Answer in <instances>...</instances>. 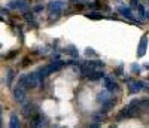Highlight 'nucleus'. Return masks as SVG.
<instances>
[{"instance_id":"25","label":"nucleus","mask_w":149,"mask_h":128,"mask_svg":"<svg viewBox=\"0 0 149 128\" xmlns=\"http://www.w3.org/2000/svg\"><path fill=\"white\" fill-rule=\"evenodd\" d=\"M146 18H148V19H149V10H148V12H146Z\"/></svg>"},{"instance_id":"11","label":"nucleus","mask_w":149,"mask_h":128,"mask_svg":"<svg viewBox=\"0 0 149 128\" xmlns=\"http://www.w3.org/2000/svg\"><path fill=\"white\" fill-rule=\"evenodd\" d=\"M103 78H104V73H103V72H94V73L90 76L91 81H100V79H103Z\"/></svg>"},{"instance_id":"17","label":"nucleus","mask_w":149,"mask_h":128,"mask_svg":"<svg viewBox=\"0 0 149 128\" xmlns=\"http://www.w3.org/2000/svg\"><path fill=\"white\" fill-rule=\"evenodd\" d=\"M69 51H70L72 57H74V58L78 57V51H76V48H74V46H69Z\"/></svg>"},{"instance_id":"26","label":"nucleus","mask_w":149,"mask_h":128,"mask_svg":"<svg viewBox=\"0 0 149 128\" xmlns=\"http://www.w3.org/2000/svg\"><path fill=\"white\" fill-rule=\"evenodd\" d=\"M70 2H78V0H70Z\"/></svg>"},{"instance_id":"3","label":"nucleus","mask_w":149,"mask_h":128,"mask_svg":"<svg viewBox=\"0 0 149 128\" xmlns=\"http://www.w3.org/2000/svg\"><path fill=\"white\" fill-rule=\"evenodd\" d=\"M146 46H148V36H142L139 48H137V57H143L146 52Z\"/></svg>"},{"instance_id":"8","label":"nucleus","mask_w":149,"mask_h":128,"mask_svg":"<svg viewBox=\"0 0 149 128\" xmlns=\"http://www.w3.org/2000/svg\"><path fill=\"white\" fill-rule=\"evenodd\" d=\"M42 122H45V116H43V115H42V113L34 115V118H33V121H31L33 127H40Z\"/></svg>"},{"instance_id":"7","label":"nucleus","mask_w":149,"mask_h":128,"mask_svg":"<svg viewBox=\"0 0 149 128\" xmlns=\"http://www.w3.org/2000/svg\"><path fill=\"white\" fill-rule=\"evenodd\" d=\"M8 8H19V9H26L27 8V2H24V0H14V2H10L8 5Z\"/></svg>"},{"instance_id":"18","label":"nucleus","mask_w":149,"mask_h":128,"mask_svg":"<svg viewBox=\"0 0 149 128\" xmlns=\"http://www.w3.org/2000/svg\"><path fill=\"white\" fill-rule=\"evenodd\" d=\"M137 9H139V14H140V17L143 18V17H146V14H145V8L142 6V5H139L137 6Z\"/></svg>"},{"instance_id":"13","label":"nucleus","mask_w":149,"mask_h":128,"mask_svg":"<svg viewBox=\"0 0 149 128\" xmlns=\"http://www.w3.org/2000/svg\"><path fill=\"white\" fill-rule=\"evenodd\" d=\"M115 106V101H112V100H106L104 103H103V110H109L110 107H113Z\"/></svg>"},{"instance_id":"12","label":"nucleus","mask_w":149,"mask_h":128,"mask_svg":"<svg viewBox=\"0 0 149 128\" xmlns=\"http://www.w3.org/2000/svg\"><path fill=\"white\" fill-rule=\"evenodd\" d=\"M107 97H109L107 91H103V93H100V94L97 95V101H98V103H102V104H103V103H104L106 100H109Z\"/></svg>"},{"instance_id":"20","label":"nucleus","mask_w":149,"mask_h":128,"mask_svg":"<svg viewBox=\"0 0 149 128\" xmlns=\"http://www.w3.org/2000/svg\"><path fill=\"white\" fill-rule=\"evenodd\" d=\"M85 52H86V55H88V57H94V55H95V52H94V51H93V49H90V48H88V49H86V51H85Z\"/></svg>"},{"instance_id":"9","label":"nucleus","mask_w":149,"mask_h":128,"mask_svg":"<svg viewBox=\"0 0 149 128\" xmlns=\"http://www.w3.org/2000/svg\"><path fill=\"white\" fill-rule=\"evenodd\" d=\"M118 10H119V14H121V15H124V17H127V18L133 19V15H131L130 8H127V6H119V8H118Z\"/></svg>"},{"instance_id":"2","label":"nucleus","mask_w":149,"mask_h":128,"mask_svg":"<svg viewBox=\"0 0 149 128\" xmlns=\"http://www.w3.org/2000/svg\"><path fill=\"white\" fill-rule=\"evenodd\" d=\"M63 8H64V5L61 2H51V3H49V9H51V14L54 17H58V14L61 12Z\"/></svg>"},{"instance_id":"14","label":"nucleus","mask_w":149,"mask_h":128,"mask_svg":"<svg viewBox=\"0 0 149 128\" xmlns=\"http://www.w3.org/2000/svg\"><path fill=\"white\" fill-rule=\"evenodd\" d=\"M86 17H88L90 19H102L103 15L102 14H97V12H91V14H86Z\"/></svg>"},{"instance_id":"6","label":"nucleus","mask_w":149,"mask_h":128,"mask_svg":"<svg viewBox=\"0 0 149 128\" xmlns=\"http://www.w3.org/2000/svg\"><path fill=\"white\" fill-rule=\"evenodd\" d=\"M128 86H130V91L131 93H137L139 89L143 88V83L139 81H128Z\"/></svg>"},{"instance_id":"4","label":"nucleus","mask_w":149,"mask_h":128,"mask_svg":"<svg viewBox=\"0 0 149 128\" xmlns=\"http://www.w3.org/2000/svg\"><path fill=\"white\" fill-rule=\"evenodd\" d=\"M104 85H106V88L109 89V93L118 91V85L115 83V81L112 79V78H107V76H104Z\"/></svg>"},{"instance_id":"23","label":"nucleus","mask_w":149,"mask_h":128,"mask_svg":"<svg viewBox=\"0 0 149 128\" xmlns=\"http://www.w3.org/2000/svg\"><path fill=\"white\" fill-rule=\"evenodd\" d=\"M15 54H17V52H15V51H12V52H9V54L6 55V58H12V57H14Z\"/></svg>"},{"instance_id":"19","label":"nucleus","mask_w":149,"mask_h":128,"mask_svg":"<svg viewBox=\"0 0 149 128\" xmlns=\"http://www.w3.org/2000/svg\"><path fill=\"white\" fill-rule=\"evenodd\" d=\"M134 73H140V66H137V64H133V69H131Z\"/></svg>"},{"instance_id":"22","label":"nucleus","mask_w":149,"mask_h":128,"mask_svg":"<svg viewBox=\"0 0 149 128\" xmlns=\"http://www.w3.org/2000/svg\"><path fill=\"white\" fill-rule=\"evenodd\" d=\"M26 21H29V22H30V21H33V17H31L30 14H26Z\"/></svg>"},{"instance_id":"21","label":"nucleus","mask_w":149,"mask_h":128,"mask_svg":"<svg viewBox=\"0 0 149 128\" xmlns=\"http://www.w3.org/2000/svg\"><path fill=\"white\" fill-rule=\"evenodd\" d=\"M42 9H43V6H42V5H37V6L34 8V10H36V12H40Z\"/></svg>"},{"instance_id":"5","label":"nucleus","mask_w":149,"mask_h":128,"mask_svg":"<svg viewBox=\"0 0 149 128\" xmlns=\"http://www.w3.org/2000/svg\"><path fill=\"white\" fill-rule=\"evenodd\" d=\"M14 98H15V100H18V101H26V93H24L22 86H19V88H15V89H14Z\"/></svg>"},{"instance_id":"24","label":"nucleus","mask_w":149,"mask_h":128,"mask_svg":"<svg viewBox=\"0 0 149 128\" xmlns=\"http://www.w3.org/2000/svg\"><path fill=\"white\" fill-rule=\"evenodd\" d=\"M131 6H139V5H137V2H136V0H131Z\"/></svg>"},{"instance_id":"16","label":"nucleus","mask_w":149,"mask_h":128,"mask_svg":"<svg viewBox=\"0 0 149 128\" xmlns=\"http://www.w3.org/2000/svg\"><path fill=\"white\" fill-rule=\"evenodd\" d=\"M106 116H104V113H95L94 115V121H97V122H100V121H103Z\"/></svg>"},{"instance_id":"15","label":"nucleus","mask_w":149,"mask_h":128,"mask_svg":"<svg viewBox=\"0 0 149 128\" xmlns=\"http://www.w3.org/2000/svg\"><path fill=\"white\" fill-rule=\"evenodd\" d=\"M12 78H14V72H12V70H8L6 79H5V82H6V85H8V86H9V85L12 83Z\"/></svg>"},{"instance_id":"10","label":"nucleus","mask_w":149,"mask_h":128,"mask_svg":"<svg viewBox=\"0 0 149 128\" xmlns=\"http://www.w3.org/2000/svg\"><path fill=\"white\" fill-rule=\"evenodd\" d=\"M9 125L12 127V128H18L19 127V119H18V116L14 113V115H10V121H9Z\"/></svg>"},{"instance_id":"1","label":"nucleus","mask_w":149,"mask_h":128,"mask_svg":"<svg viewBox=\"0 0 149 128\" xmlns=\"http://www.w3.org/2000/svg\"><path fill=\"white\" fill-rule=\"evenodd\" d=\"M36 110H37V106H36L34 103H27L26 106L22 107V113H24V116H26V118L34 116Z\"/></svg>"}]
</instances>
